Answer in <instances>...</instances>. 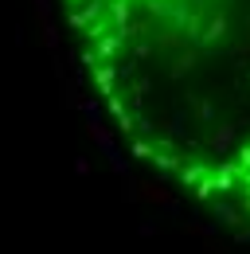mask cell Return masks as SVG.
<instances>
[{"instance_id": "1", "label": "cell", "mask_w": 250, "mask_h": 254, "mask_svg": "<svg viewBox=\"0 0 250 254\" xmlns=\"http://www.w3.org/2000/svg\"><path fill=\"white\" fill-rule=\"evenodd\" d=\"M78 51L153 160L211 168L250 122V0H66Z\"/></svg>"}]
</instances>
